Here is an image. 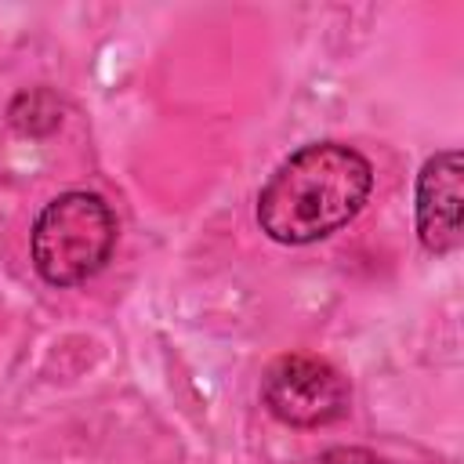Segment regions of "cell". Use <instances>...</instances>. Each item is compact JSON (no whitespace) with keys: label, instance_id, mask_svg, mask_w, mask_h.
<instances>
[{"label":"cell","instance_id":"6da1fadb","mask_svg":"<svg viewBox=\"0 0 464 464\" xmlns=\"http://www.w3.org/2000/svg\"><path fill=\"white\" fill-rule=\"evenodd\" d=\"M373 188L370 160L344 141H312L290 152L257 192V225L268 239L301 246L344 228Z\"/></svg>","mask_w":464,"mask_h":464},{"label":"cell","instance_id":"7a4b0ae2","mask_svg":"<svg viewBox=\"0 0 464 464\" xmlns=\"http://www.w3.org/2000/svg\"><path fill=\"white\" fill-rule=\"evenodd\" d=\"M116 246V218L94 192L54 196L33 225V268L51 286L87 283Z\"/></svg>","mask_w":464,"mask_h":464},{"label":"cell","instance_id":"3957f363","mask_svg":"<svg viewBox=\"0 0 464 464\" xmlns=\"http://www.w3.org/2000/svg\"><path fill=\"white\" fill-rule=\"evenodd\" d=\"M268 413L290 428H323L348 410V384L337 366L319 355H279L261 377Z\"/></svg>","mask_w":464,"mask_h":464},{"label":"cell","instance_id":"277c9868","mask_svg":"<svg viewBox=\"0 0 464 464\" xmlns=\"http://www.w3.org/2000/svg\"><path fill=\"white\" fill-rule=\"evenodd\" d=\"M460 152L442 149L424 160L417 174V196H413V218H417V239L431 254H453L464 239L460 232Z\"/></svg>","mask_w":464,"mask_h":464},{"label":"cell","instance_id":"5b68a950","mask_svg":"<svg viewBox=\"0 0 464 464\" xmlns=\"http://www.w3.org/2000/svg\"><path fill=\"white\" fill-rule=\"evenodd\" d=\"M312 464H388L384 457L362 450V446H334L326 453H319Z\"/></svg>","mask_w":464,"mask_h":464}]
</instances>
